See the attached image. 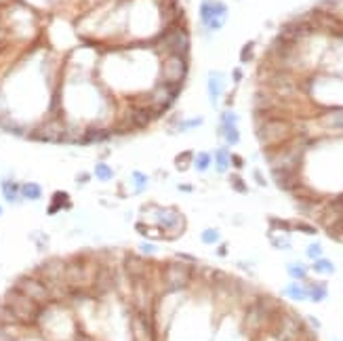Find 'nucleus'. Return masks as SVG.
<instances>
[{
	"mask_svg": "<svg viewBox=\"0 0 343 341\" xmlns=\"http://www.w3.org/2000/svg\"><path fill=\"white\" fill-rule=\"evenodd\" d=\"M219 133L223 135V139H225L227 146L240 144V131H238V125H232V127H219Z\"/></svg>",
	"mask_w": 343,
	"mask_h": 341,
	"instance_id": "obj_26",
	"label": "nucleus"
},
{
	"mask_svg": "<svg viewBox=\"0 0 343 341\" xmlns=\"http://www.w3.org/2000/svg\"><path fill=\"white\" fill-rule=\"evenodd\" d=\"M270 223H272V227H278V230H284V232L291 230V223H287L284 219H276V217H272Z\"/></svg>",
	"mask_w": 343,
	"mask_h": 341,
	"instance_id": "obj_39",
	"label": "nucleus"
},
{
	"mask_svg": "<svg viewBox=\"0 0 343 341\" xmlns=\"http://www.w3.org/2000/svg\"><path fill=\"white\" fill-rule=\"evenodd\" d=\"M314 272L322 274V276H331V274H335V263L325 259V257H320V259L314 261Z\"/></svg>",
	"mask_w": 343,
	"mask_h": 341,
	"instance_id": "obj_28",
	"label": "nucleus"
},
{
	"mask_svg": "<svg viewBox=\"0 0 343 341\" xmlns=\"http://www.w3.org/2000/svg\"><path fill=\"white\" fill-rule=\"evenodd\" d=\"M156 221L169 236H177L185 230V217L177 208H156Z\"/></svg>",
	"mask_w": 343,
	"mask_h": 341,
	"instance_id": "obj_10",
	"label": "nucleus"
},
{
	"mask_svg": "<svg viewBox=\"0 0 343 341\" xmlns=\"http://www.w3.org/2000/svg\"><path fill=\"white\" fill-rule=\"evenodd\" d=\"M221 95H223V76L219 72H211L208 74V97H211L213 106L219 103Z\"/></svg>",
	"mask_w": 343,
	"mask_h": 341,
	"instance_id": "obj_16",
	"label": "nucleus"
},
{
	"mask_svg": "<svg viewBox=\"0 0 343 341\" xmlns=\"http://www.w3.org/2000/svg\"><path fill=\"white\" fill-rule=\"evenodd\" d=\"M272 179L284 192H293L299 185V170H272Z\"/></svg>",
	"mask_w": 343,
	"mask_h": 341,
	"instance_id": "obj_15",
	"label": "nucleus"
},
{
	"mask_svg": "<svg viewBox=\"0 0 343 341\" xmlns=\"http://www.w3.org/2000/svg\"><path fill=\"white\" fill-rule=\"evenodd\" d=\"M181 84H169V82H160L156 84L154 89H152L146 97H144V103H141L139 108H148L154 112V116H160L165 110H169L173 106V101L179 97L181 93Z\"/></svg>",
	"mask_w": 343,
	"mask_h": 341,
	"instance_id": "obj_5",
	"label": "nucleus"
},
{
	"mask_svg": "<svg viewBox=\"0 0 343 341\" xmlns=\"http://www.w3.org/2000/svg\"><path fill=\"white\" fill-rule=\"evenodd\" d=\"M194 169L198 170V173H206L208 169H211L213 165V156L208 154V152H198V154H194Z\"/></svg>",
	"mask_w": 343,
	"mask_h": 341,
	"instance_id": "obj_24",
	"label": "nucleus"
},
{
	"mask_svg": "<svg viewBox=\"0 0 343 341\" xmlns=\"http://www.w3.org/2000/svg\"><path fill=\"white\" fill-rule=\"evenodd\" d=\"M291 227H295V230H299V232H306V234H316V227L308 225V223H295Z\"/></svg>",
	"mask_w": 343,
	"mask_h": 341,
	"instance_id": "obj_40",
	"label": "nucleus"
},
{
	"mask_svg": "<svg viewBox=\"0 0 343 341\" xmlns=\"http://www.w3.org/2000/svg\"><path fill=\"white\" fill-rule=\"evenodd\" d=\"M240 78H242V72H240V70H234V80L238 82V80H240Z\"/></svg>",
	"mask_w": 343,
	"mask_h": 341,
	"instance_id": "obj_46",
	"label": "nucleus"
},
{
	"mask_svg": "<svg viewBox=\"0 0 343 341\" xmlns=\"http://www.w3.org/2000/svg\"><path fill=\"white\" fill-rule=\"evenodd\" d=\"M4 308L11 312L17 318V322H21V325H36L38 316H40V312H42V306H38L36 301L25 297L23 293L15 287L4 293Z\"/></svg>",
	"mask_w": 343,
	"mask_h": 341,
	"instance_id": "obj_2",
	"label": "nucleus"
},
{
	"mask_svg": "<svg viewBox=\"0 0 343 341\" xmlns=\"http://www.w3.org/2000/svg\"><path fill=\"white\" fill-rule=\"evenodd\" d=\"M42 185L38 181H23L21 183V198L27 202H38L42 198Z\"/></svg>",
	"mask_w": 343,
	"mask_h": 341,
	"instance_id": "obj_17",
	"label": "nucleus"
},
{
	"mask_svg": "<svg viewBox=\"0 0 343 341\" xmlns=\"http://www.w3.org/2000/svg\"><path fill=\"white\" fill-rule=\"evenodd\" d=\"M2 213H4V208H2V204H0V217H2Z\"/></svg>",
	"mask_w": 343,
	"mask_h": 341,
	"instance_id": "obj_48",
	"label": "nucleus"
},
{
	"mask_svg": "<svg viewBox=\"0 0 343 341\" xmlns=\"http://www.w3.org/2000/svg\"><path fill=\"white\" fill-rule=\"evenodd\" d=\"M160 278H163V284L167 287V291L177 293V291L187 289L189 280H192V272H189V265H185L183 261H171L165 265Z\"/></svg>",
	"mask_w": 343,
	"mask_h": 341,
	"instance_id": "obj_6",
	"label": "nucleus"
},
{
	"mask_svg": "<svg viewBox=\"0 0 343 341\" xmlns=\"http://www.w3.org/2000/svg\"><path fill=\"white\" fill-rule=\"evenodd\" d=\"M187 76V59L181 55H167L160 65V82L181 84Z\"/></svg>",
	"mask_w": 343,
	"mask_h": 341,
	"instance_id": "obj_9",
	"label": "nucleus"
},
{
	"mask_svg": "<svg viewBox=\"0 0 343 341\" xmlns=\"http://www.w3.org/2000/svg\"><path fill=\"white\" fill-rule=\"evenodd\" d=\"M270 242H272V246L274 249H280V251H287V249H291V240H287L284 236H272L270 238Z\"/></svg>",
	"mask_w": 343,
	"mask_h": 341,
	"instance_id": "obj_36",
	"label": "nucleus"
},
{
	"mask_svg": "<svg viewBox=\"0 0 343 341\" xmlns=\"http://www.w3.org/2000/svg\"><path fill=\"white\" fill-rule=\"evenodd\" d=\"M84 181H89V175H76V183H84Z\"/></svg>",
	"mask_w": 343,
	"mask_h": 341,
	"instance_id": "obj_44",
	"label": "nucleus"
},
{
	"mask_svg": "<svg viewBox=\"0 0 343 341\" xmlns=\"http://www.w3.org/2000/svg\"><path fill=\"white\" fill-rule=\"evenodd\" d=\"M112 133L108 129H89V131H84V135L80 137V144L84 146H89V144H103V141H108L110 139Z\"/></svg>",
	"mask_w": 343,
	"mask_h": 341,
	"instance_id": "obj_18",
	"label": "nucleus"
},
{
	"mask_svg": "<svg viewBox=\"0 0 343 341\" xmlns=\"http://www.w3.org/2000/svg\"><path fill=\"white\" fill-rule=\"evenodd\" d=\"M131 179H133V183H135V192H144L148 187V175H144L141 170H133Z\"/></svg>",
	"mask_w": 343,
	"mask_h": 341,
	"instance_id": "obj_31",
	"label": "nucleus"
},
{
	"mask_svg": "<svg viewBox=\"0 0 343 341\" xmlns=\"http://www.w3.org/2000/svg\"><path fill=\"white\" fill-rule=\"evenodd\" d=\"M322 244L320 242H312L308 249H306V255H308V259H312V261H316V259H320L322 257Z\"/></svg>",
	"mask_w": 343,
	"mask_h": 341,
	"instance_id": "obj_34",
	"label": "nucleus"
},
{
	"mask_svg": "<svg viewBox=\"0 0 343 341\" xmlns=\"http://www.w3.org/2000/svg\"><path fill=\"white\" fill-rule=\"evenodd\" d=\"M225 251H227L225 246H219V255H221V257H225Z\"/></svg>",
	"mask_w": 343,
	"mask_h": 341,
	"instance_id": "obj_47",
	"label": "nucleus"
},
{
	"mask_svg": "<svg viewBox=\"0 0 343 341\" xmlns=\"http://www.w3.org/2000/svg\"><path fill=\"white\" fill-rule=\"evenodd\" d=\"M200 238H202L204 244H217L221 240V234H219V230H215V227H206V230L200 234Z\"/></svg>",
	"mask_w": 343,
	"mask_h": 341,
	"instance_id": "obj_30",
	"label": "nucleus"
},
{
	"mask_svg": "<svg viewBox=\"0 0 343 341\" xmlns=\"http://www.w3.org/2000/svg\"><path fill=\"white\" fill-rule=\"evenodd\" d=\"M91 287H93V293H97V295H106V293L114 291V287H116V276H114V272L110 268L101 265V268L95 272V278L91 282Z\"/></svg>",
	"mask_w": 343,
	"mask_h": 341,
	"instance_id": "obj_11",
	"label": "nucleus"
},
{
	"mask_svg": "<svg viewBox=\"0 0 343 341\" xmlns=\"http://www.w3.org/2000/svg\"><path fill=\"white\" fill-rule=\"evenodd\" d=\"M230 181H232V185H234V189L238 194H246V192H249V187H246L244 179L240 175H230Z\"/></svg>",
	"mask_w": 343,
	"mask_h": 341,
	"instance_id": "obj_35",
	"label": "nucleus"
},
{
	"mask_svg": "<svg viewBox=\"0 0 343 341\" xmlns=\"http://www.w3.org/2000/svg\"><path fill=\"white\" fill-rule=\"evenodd\" d=\"M322 125L327 129H333V131H343V108L331 110L327 116L322 118Z\"/></svg>",
	"mask_w": 343,
	"mask_h": 341,
	"instance_id": "obj_20",
	"label": "nucleus"
},
{
	"mask_svg": "<svg viewBox=\"0 0 343 341\" xmlns=\"http://www.w3.org/2000/svg\"><path fill=\"white\" fill-rule=\"evenodd\" d=\"M270 322V314L265 312L259 303H251V308L246 310V316H244V327L249 331H259L261 327H265Z\"/></svg>",
	"mask_w": 343,
	"mask_h": 341,
	"instance_id": "obj_12",
	"label": "nucleus"
},
{
	"mask_svg": "<svg viewBox=\"0 0 343 341\" xmlns=\"http://www.w3.org/2000/svg\"><path fill=\"white\" fill-rule=\"evenodd\" d=\"M93 175H95L97 181L108 183V181H112V179L116 177V170H114L108 163H97V165H95V169H93Z\"/></svg>",
	"mask_w": 343,
	"mask_h": 341,
	"instance_id": "obj_21",
	"label": "nucleus"
},
{
	"mask_svg": "<svg viewBox=\"0 0 343 341\" xmlns=\"http://www.w3.org/2000/svg\"><path fill=\"white\" fill-rule=\"evenodd\" d=\"M204 122V118H189L187 122H177V127L173 129V131H189V129H196V127H200Z\"/></svg>",
	"mask_w": 343,
	"mask_h": 341,
	"instance_id": "obj_33",
	"label": "nucleus"
},
{
	"mask_svg": "<svg viewBox=\"0 0 343 341\" xmlns=\"http://www.w3.org/2000/svg\"><path fill=\"white\" fill-rule=\"evenodd\" d=\"M232 125H238V116L232 110H225L221 114V125H219V127H232Z\"/></svg>",
	"mask_w": 343,
	"mask_h": 341,
	"instance_id": "obj_37",
	"label": "nucleus"
},
{
	"mask_svg": "<svg viewBox=\"0 0 343 341\" xmlns=\"http://www.w3.org/2000/svg\"><path fill=\"white\" fill-rule=\"evenodd\" d=\"M253 175H255V181L259 183V185H263V187H265V177L259 173V170H253Z\"/></svg>",
	"mask_w": 343,
	"mask_h": 341,
	"instance_id": "obj_42",
	"label": "nucleus"
},
{
	"mask_svg": "<svg viewBox=\"0 0 343 341\" xmlns=\"http://www.w3.org/2000/svg\"><path fill=\"white\" fill-rule=\"evenodd\" d=\"M192 163H194V152H181V154L175 158V167L179 170H187Z\"/></svg>",
	"mask_w": 343,
	"mask_h": 341,
	"instance_id": "obj_29",
	"label": "nucleus"
},
{
	"mask_svg": "<svg viewBox=\"0 0 343 341\" xmlns=\"http://www.w3.org/2000/svg\"><path fill=\"white\" fill-rule=\"evenodd\" d=\"M177 187H179V192H183V194H189V192H192V189H194V187L189 185V183H179Z\"/></svg>",
	"mask_w": 343,
	"mask_h": 341,
	"instance_id": "obj_43",
	"label": "nucleus"
},
{
	"mask_svg": "<svg viewBox=\"0 0 343 341\" xmlns=\"http://www.w3.org/2000/svg\"><path fill=\"white\" fill-rule=\"evenodd\" d=\"M303 152H306L303 141L291 139L278 148L268 150L265 158H268V165L272 167V170H299L301 160H303Z\"/></svg>",
	"mask_w": 343,
	"mask_h": 341,
	"instance_id": "obj_1",
	"label": "nucleus"
},
{
	"mask_svg": "<svg viewBox=\"0 0 343 341\" xmlns=\"http://www.w3.org/2000/svg\"><path fill=\"white\" fill-rule=\"evenodd\" d=\"M15 289H19L25 297L36 301L38 306H49V303H53L49 287H46L44 280H40L38 276H27V274L25 276H19L15 282Z\"/></svg>",
	"mask_w": 343,
	"mask_h": 341,
	"instance_id": "obj_7",
	"label": "nucleus"
},
{
	"mask_svg": "<svg viewBox=\"0 0 343 341\" xmlns=\"http://www.w3.org/2000/svg\"><path fill=\"white\" fill-rule=\"evenodd\" d=\"M0 194H2L4 202H8V204H19L23 200L21 198V183L15 181L13 177H6L0 181Z\"/></svg>",
	"mask_w": 343,
	"mask_h": 341,
	"instance_id": "obj_14",
	"label": "nucleus"
},
{
	"mask_svg": "<svg viewBox=\"0 0 343 341\" xmlns=\"http://www.w3.org/2000/svg\"><path fill=\"white\" fill-rule=\"evenodd\" d=\"M156 51H160L165 57L167 55H181L187 57L189 53V34L183 25H171L167 30H163L156 36Z\"/></svg>",
	"mask_w": 343,
	"mask_h": 341,
	"instance_id": "obj_4",
	"label": "nucleus"
},
{
	"mask_svg": "<svg viewBox=\"0 0 343 341\" xmlns=\"http://www.w3.org/2000/svg\"><path fill=\"white\" fill-rule=\"evenodd\" d=\"M253 51H255V42H246L242 46V53H240V59L246 63V61H251L253 59Z\"/></svg>",
	"mask_w": 343,
	"mask_h": 341,
	"instance_id": "obj_38",
	"label": "nucleus"
},
{
	"mask_svg": "<svg viewBox=\"0 0 343 341\" xmlns=\"http://www.w3.org/2000/svg\"><path fill=\"white\" fill-rule=\"evenodd\" d=\"M139 251L141 253H146V255H154L158 249H156V246L154 244H150V242H141V246H139Z\"/></svg>",
	"mask_w": 343,
	"mask_h": 341,
	"instance_id": "obj_41",
	"label": "nucleus"
},
{
	"mask_svg": "<svg viewBox=\"0 0 343 341\" xmlns=\"http://www.w3.org/2000/svg\"><path fill=\"white\" fill-rule=\"evenodd\" d=\"M282 293H284V297H289L293 301H306L308 299V287H303V284H299V282L289 284Z\"/></svg>",
	"mask_w": 343,
	"mask_h": 341,
	"instance_id": "obj_22",
	"label": "nucleus"
},
{
	"mask_svg": "<svg viewBox=\"0 0 343 341\" xmlns=\"http://www.w3.org/2000/svg\"><path fill=\"white\" fill-rule=\"evenodd\" d=\"M308 320L312 322V327H314V329H320V322H318V318H314V316H310Z\"/></svg>",
	"mask_w": 343,
	"mask_h": 341,
	"instance_id": "obj_45",
	"label": "nucleus"
},
{
	"mask_svg": "<svg viewBox=\"0 0 343 341\" xmlns=\"http://www.w3.org/2000/svg\"><path fill=\"white\" fill-rule=\"evenodd\" d=\"M289 276L295 278V280H303L308 276V270H306V265H301V263H291L289 265Z\"/></svg>",
	"mask_w": 343,
	"mask_h": 341,
	"instance_id": "obj_32",
	"label": "nucleus"
},
{
	"mask_svg": "<svg viewBox=\"0 0 343 341\" xmlns=\"http://www.w3.org/2000/svg\"><path fill=\"white\" fill-rule=\"evenodd\" d=\"M257 137L265 150L278 148L293 139V125L282 118H265L257 125Z\"/></svg>",
	"mask_w": 343,
	"mask_h": 341,
	"instance_id": "obj_3",
	"label": "nucleus"
},
{
	"mask_svg": "<svg viewBox=\"0 0 343 341\" xmlns=\"http://www.w3.org/2000/svg\"><path fill=\"white\" fill-rule=\"evenodd\" d=\"M125 270H127V274H129L133 280H137V278H146V276H148L150 265H148V261H146L144 255L129 253L127 257H125Z\"/></svg>",
	"mask_w": 343,
	"mask_h": 341,
	"instance_id": "obj_13",
	"label": "nucleus"
},
{
	"mask_svg": "<svg viewBox=\"0 0 343 341\" xmlns=\"http://www.w3.org/2000/svg\"><path fill=\"white\" fill-rule=\"evenodd\" d=\"M30 240L34 242V246L38 249V253H44L46 249H49V234L42 232V230H36L30 234Z\"/></svg>",
	"mask_w": 343,
	"mask_h": 341,
	"instance_id": "obj_27",
	"label": "nucleus"
},
{
	"mask_svg": "<svg viewBox=\"0 0 343 341\" xmlns=\"http://www.w3.org/2000/svg\"><path fill=\"white\" fill-rule=\"evenodd\" d=\"M72 202H70V196L65 192H55L53 194V200H51V206H49V215L61 211V208H70Z\"/></svg>",
	"mask_w": 343,
	"mask_h": 341,
	"instance_id": "obj_23",
	"label": "nucleus"
},
{
	"mask_svg": "<svg viewBox=\"0 0 343 341\" xmlns=\"http://www.w3.org/2000/svg\"><path fill=\"white\" fill-rule=\"evenodd\" d=\"M213 160H215L217 173H227V170H230V167H232V154H230V150H227V148H219L215 152Z\"/></svg>",
	"mask_w": 343,
	"mask_h": 341,
	"instance_id": "obj_19",
	"label": "nucleus"
},
{
	"mask_svg": "<svg viewBox=\"0 0 343 341\" xmlns=\"http://www.w3.org/2000/svg\"><path fill=\"white\" fill-rule=\"evenodd\" d=\"M329 295V291H327V284L325 282H316V284H310L308 287V299L312 301H325Z\"/></svg>",
	"mask_w": 343,
	"mask_h": 341,
	"instance_id": "obj_25",
	"label": "nucleus"
},
{
	"mask_svg": "<svg viewBox=\"0 0 343 341\" xmlns=\"http://www.w3.org/2000/svg\"><path fill=\"white\" fill-rule=\"evenodd\" d=\"M227 19V6L223 2H217V0H204L200 4V21L206 30L217 32L225 25Z\"/></svg>",
	"mask_w": 343,
	"mask_h": 341,
	"instance_id": "obj_8",
	"label": "nucleus"
}]
</instances>
